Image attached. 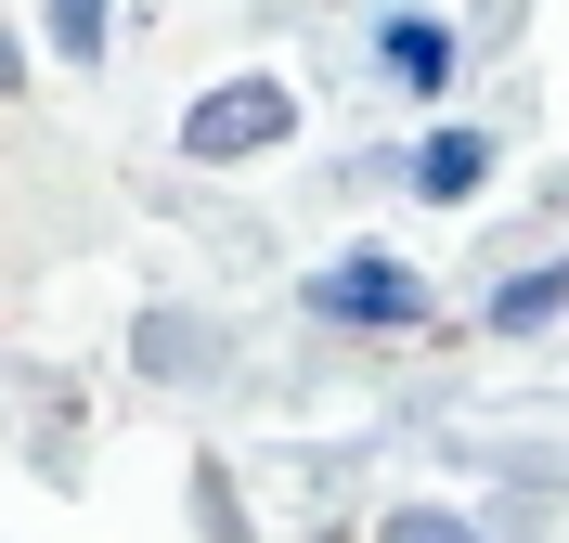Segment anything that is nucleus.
Segmentation results:
<instances>
[{
  "instance_id": "f257e3e1",
  "label": "nucleus",
  "mask_w": 569,
  "mask_h": 543,
  "mask_svg": "<svg viewBox=\"0 0 569 543\" xmlns=\"http://www.w3.org/2000/svg\"><path fill=\"white\" fill-rule=\"evenodd\" d=\"M284 91L272 78H247V91H220V104H194L181 117V155H194V169H220V155H259V143H284Z\"/></svg>"
},
{
  "instance_id": "f03ea898",
  "label": "nucleus",
  "mask_w": 569,
  "mask_h": 543,
  "mask_svg": "<svg viewBox=\"0 0 569 543\" xmlns=\"http://www.w3.org/2000/svg\"><path fill=\"white\" fill-rule=\"evenodd\" d=\"M415 272L401 259H337V272H311V311H337V324H415Z\"/></svg>"
},
{
  "instance_id": "7ed1b4c3",
  "label": "nucleus",
  "mask_w": 569,
  "mask_h": 543,
  "mask_svg": "<svg viewBox=\"0 0 569 543\" xmlns=\"http://www.w3.org/2000/svg\"><path fill=\"white\" fill-rule=\"evenodd\" d=\"M479 169H492V143H479V130H440V143L415 155V181L440 194V208H453V194H479Z\"/></svg>"
},
{
  "instance_id": "20e7f679",
  "label": "nucleus",
  "mask_w": 569,
  "mask_h": 543,
  "mask_svg": "<svg viewBox=\"0 0 569 543\" xmlns=\"http://www.w3.org/2000/svg\"><path fill=\"white\" fill-rule=\"evenodd\" d=\"M557 311H569V259H543L531 285H505V298H492V324H505V336H531V324H557Z\"/></svg>"
},
{
  "instance_id": "39448f33",
  "label": "nucleus",
  "mask_w": 569,
  "mask_h": 543,
  "mask_svg": "<svg viewBox=\"0 0 569 543\" xmlns=\"http://www.w3.org/2000/svg\"><path fill=\"white\" fill-rule=\"evenodd\" d=\"M389 78H415V91H427V78H453V39L427 27V13H401V27H389Z\"/></svg>"
},
{
  "instance_id": "423d86ee",
  "label": "nucleus",
  "mask_w": 569,
  "mask_h": 543,
  "mask_svg": "<svg viewBox=\"0 0 569 543\" xmlns=\"http://www.w3.org/2000/svg\"><path fill=\"white\" fill-rule=\"evenodd\" d=\"M52 39H66L78 66H91V52H104V0H52Z\"/></svg>"
},
{
  "instance_id": "0eeeda50",
  "label": "nucleus",
  "mask_w": 569,
  "mask_h": 543,
  "mask_svg": "<svg viewBox=\"0 0 569 543\" xmlns=\"http://www.w3.org/2000/svg\"><path fill=\"white\" fill-rule=\"evenodd\" d=\"M0 91H13V39H0Z\"/></svg>"
}]
</instances>
